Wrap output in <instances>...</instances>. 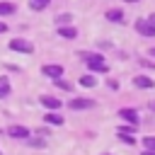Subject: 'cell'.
Here are the masks:
<instances>
[{
    "mask_svg": "<svg viewBox=\"0 0 155 155\" xmlns=\"http://www.w3.org/2000/svg\"><path fill=\"white\" fill-rule=\"evenodd\" d=\"M7 94H10V80L0 78V97H7Z\"/></svg>",
    "mask_w": 155,
    "mask_h": 155,
    "instance_id": "14",
    "label": "cell"
},
{
    "mask_svg": "<svg viewBox=\"0 0 155 155\" xmlns=\"http://www.w3.org/2000/svg\"><path fill=\"white\" fill-rule=\"evenodd\" d=\"M58 36H63V39H75L78 36V29H73V27H58Z\"/></svg>",
    "mask_w": 155,
    "mask_h": 155,
    "instance_id": "9",
    "label": "cell"
},
{
    "mask_svg": "<svg viewBox=\"0 0 155 155\" xmlns=\"http://www.w3.org/2000/svg\"><path fill=\"white\" fill-rule=\"evenodd\" d=\"M107 19H109V22H121V19H124V12H121V10H109V12H107Z\"/></svg>",
    "mask_w": 155,
    "mask_h": 155,
    "instance_id": "11",
    "label": "cell"
},
{
    "mask_svg": "<svg viewBox=\"0 0 155 155\" xmlns=\"http://www.w3.org/2000/svg\"><path fill=\"white\" fill-rule=\"evenodd\" d=\"M2 31H7V24H5V22H0V34H2Z\"/></svg>",
    "mask_w": 155,
    "mask_h": 155,
    "instance_id": "20",
    "label": "cell"
},
{
    "mask_svg": "<svg viewBox=\"0 0 155 155\" xmlns=\"http://www.w3.org/2000/svg\"><path fill=\"white\" fill-rule=\"evenodd\" d=\"M126 2H138V0H126Z\"/></svg>",
    "mask_w": 155,
    "mask_h": 155,
    "instance_id": "24",
    "label": "cell"
},
{
    "mask_svg": "<svg viewBox=\"0 0 155 155\" xmlns=\"http://www.w3.org/2000/svg\"><path fill=\"white\" fill-rule=\"evenodd\" d=\"M51 0H29V7L31 10H46Z\"/></svg>",
    "mask_w": 155,
    "mask_h": 155,
    "instance_id": "12",
    "label": "cell"
},
{
    "mask_svg": "<svg viewBox=\"0 0 155 155\" xmlns=\"http://www.w3.org/2000/svg\"><path fill=\"white\" fill-rule=\"evenodd\" d=\"M133 85H136V87H143V90H150V87L155 85V80L145 78V75H136V78H133Z\"/></svg>",
    "mask_w": 155,
    "mask_h": 155,
    "instance_id": "8",
    "label": "cell"
},
{
    "mask_svg": "<svg viewBox=\"0 0 155 155\" xmlns=\"http://www.w3.org/2000/svg\"><path fill=\"white\" fill-rule=\"evenodd\" d=\"M148 107H150V111H155V102H150V104H148Z\"/></svg>",
    "mask_w": 155,
    "mask_h": 155,
    "instance_id": "22",
    "label": "cell"
},
{
    "mask_svg": "<svg viewBox=\"0 0 155 155\" xmlns=\"http://www.w3.org/2000/svg\"><path fill=\"white\" fill-rule=\"evenodd\" d=\"M56 22H58V24H65V22H70V15H58Z\"/></svg>",
    "mask_w": 155,
    "mask_h": 155,
    "instance_id": "19",
    "label": "cell"
},
{
    "mask_svg": "<svg viewBox=\"0 0 155 155\" xmlns=\"http://www.w3.org/2000/svg\"><path fill=\"white\" fill-rule=\"evenodd\" d=\"M12 12H15L12 2H0V15H12Z\"/></svg>",
    "mask_w": 155,
    "mask_h": 155,
    "instance_id": "15",
    "label": "cell"
},
{
    "mask_svg": "<svg viewBox=\"0 0 155 155\" xmlns=\"http://www.w3.org/2000/svg\"><path fill=\"white\" fill-rule=\"evenodd\" d=\"M41 104L48 109H61V99L58 97H41Z\"/></svg>",
    "mask_w": 155,
    "mask_h": 155,
    "instance_id": "10",
    "label": "cell"
},
{
    "mask_svg": "<svg viewBox=\"0 0 155 155\" xmlns=\"http://www.w3.org/2000/svg\"><path fill=\"white\" fill-rule=\"evenodd\" d=\"M136 31L143 34V36H155V24L150 22V17L148 19H138L136 22Z\"/></svg>",
    "mask_w": 155,
    "mask_h": 155,
    "instance_id": "2",
    "label": "cell"
},
{
    "mask_svg": "<svg viewBox=\"0 0 155 155\" xmlns=\"http://www.w3.org/2000/svg\"><path fill=\"white\" fill-rule=\"evenodd\" d=\"M145 148H150V150H155V136H145Z\"/></svg>",
    "mask_w": 155,
    "mask_h": 155,
    "instance_id": "18",
    "label": "cell"
},
{
    "mask_svg": "<svg viewBox=\"0 0 155 155\" xmlns=\"http://www.w3.org/2000/svg\"><path fill=\"white\" fill-rule=\"evenodd\" d=\"M82 58L87 61V65L92 68V70H97V73H107L109 68H107V63L102 61V56H92V53H82Z\"/></svg>",
    "mask_w": 155,
    "mask_h": 155,
    "instance_id": "1",
    "label": "cell"
},
{
    "mask_svg": "<svg viewBox=\"0 0 155 155\" xmlns=\"http://www.w3.org/2000/svg\"><path fill=\"white\" fill-rule=\"evenodd\" d=\"M53 82H56L61 90H73V85H70V82H65V80H61V78H53Z\"/></svg>",
    "mask_w": 155,
    "mask_h": 155,
    "instance_id": "17",
    "label": "cell"
},
{
    "mask_svg": "<svg viewBox=\"0 0 155 155\" xmlns=\"http://www.w3.org/2000/svg\"><path fill=\"white\" fill-rule=\"evenodd\" d=\"M80 85H82V87H94V85H97V78H92V75H82V78H80Z\"/></svg>",
    "mask_w": 155,
    "mask_h": 155,
    "instance_id": "13",
    "label": "cell"
},
{
    "mask_svg": "<svg viewBox=\"0 0 155 155\" xmlns=\"http://www.w3.org/2000/svg\"><path fill=\"white\" fill-rule=\"evenodd\" d=\"M41 73H44L46 78H61V75H63V65H44Z\"/></svg>",
    "mask_w": 155,
    "mask_h": 155,
    "instance_id": "7",
    "label": "cell"
},
{
    "mask_svg": "<svg viewBox=\"0 0 155 155\" xmlns=\"http://www.w3.org/2000/svg\"><path fill=\"white\" fill-rule=\"evenodd\" d=\"M143 155H155V150H150V148H148V150H145Z\"/></svg>",
    "mask_w": 155,
    "mask_h": 155,
    "instance_id": "21",
    "label": "cell"
},
{
    "mask_svg": "<svg viewBox=\"0 0 155 155\" xmlns=\"http://www.w3.org/2000/svg\"><path fill=\"white\" fill-rule=\"evenodd\" d=\"M10 48H12V51H22V53H31V51H34V46H31L29 41H24V39H12V41H10Z\"/></svg>",
    "mask_w": 155,
    "mask_h": 155,
    "instance_id": "3",
    "label": "cell"
},
{
    "mask_svg": "<svg viewBox=\"0 0 155 155\" xmlns=\"http://www.w3.org/2000/svg\"><path fill=\"white\" fill-rule=\"evenodd\" d=\"M92 107H94V99H82V97L70 99V109H92Z\"/></svg>",
    "mask_w": 155,
    "mask_h": 155,
    "instance_id": "5",
    "label": "cell"
},
{
    "mask_svg": "<svg viewBox=\"0 0 155 155\" xmlns=\"http://www.w3.org/2000/svg\"><path fill=\"white\" fill-rule=\"evenodd\" d=\"M46 121H48V124L61 126V124H63V116H58V114H46Z\"/></svg>",
    "mask_w": 155,
    "mask_h": 155,
    "instance_id": "16",
    "label": "cell"
},
{
    "mask_svg": "<svg viewBox=\"0 0 155 155\" xmlns=\"http://www.w3.org/2000/svg\"><path fill=\"white\" fill-rule=\"evenodd\" d=\"M150 22H153V24H155V15H150Z\"/></svg>",
    "mask_w": 155,
    "mask_h": 155,
    "instance_id": "23",
    "label": "cell"
},
{
    "mask_svg": "<svg viewBox=\"0 0 155 155\" xmlns=\"http://www.w3.org/2000/svg\"><path fill=\"white\" fill-rule=\"evenodd\" d=\"M7 133H10L12 138H22V140H24V138H29V128H27V126H10V128H7Z\"/></svg>",
    "mask_w": 155,
    "mask_h": 155,
    "instance_id": "6",
    "label": "cell"
},
{
    "mask_svg": "<svg viewBox=\"0 0 155 155\" xmlns=\"http://www.w3.org/2000/svg\"><path fill=\"white\" fill-rule=\"evenodd\" d=\"M119 116H121L124 121H128V124L138 126V111H136V109H128V107H124V109H119Z\"/></svg>",
    "mask_w": 155,
    "mask_h": 155,
    "instance_id": "4",
    "label": "cell"
}]
</instances>
